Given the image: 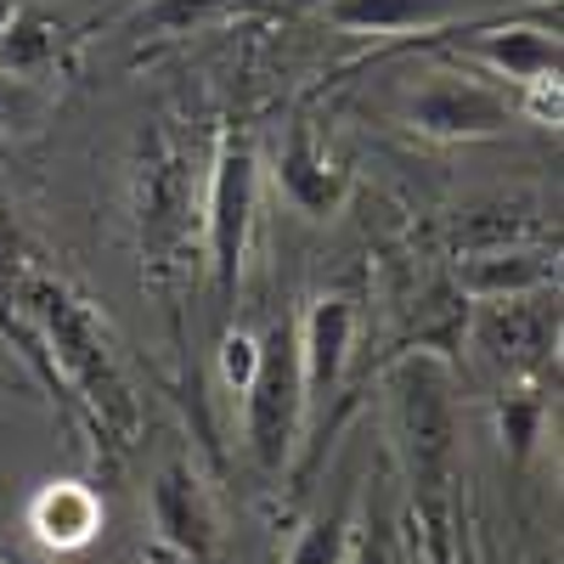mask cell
I'll use <instances>...</instances> for the list:
<instances>
[{
    "mask_svg": "<svg viewBox=\"0 0 564 564\" xmlns=\"http://www.w3.org/2000/svg\"><path fill=\"white\" fill-rule=\"evenodd\" d=\"M491 7L497 0H322V18L345 34H412L463 23Z\"/></svg>",
    "mask_w": 564,
    "mask_h": 564,
    "instance_id": "8",
    "label": "cell"
},
{
    "mask_svg": "<svg viewBox=\"0 0 564 564\" xmlns=\"http://www.w3.org/2000/svg\"><path fill=\"white\" fill-rule=\"evenodd\" d=\"M226 7V0H148L135 18L141 34H153V40H170V34H186V29H198L204 18H215Z\"/></svg>",
    "mask_w": 564,
    "mask_h": 564,
    "instance_id": "15",
    "label": "cell"
},
{
    "mask_svg": "<svg viewBox=\"0 0 564 564\" xmlns=\"http://www.w3.org/2000/svg\"><path fill=\"white\" fill-rule=\"evenodd\" d=\"M558 276V260L547 249H520V243H497L475 249L457 265V282L468 300H513V294H547Z\"/></svg>",
    "mask_w": 564,
    "mask_h": 564,
    "instance_id": "10",
    "label": "cell"
},
{
    "mask_svg": "<svg viewBox=\"0 0 564 564\" xmlns=\"http://www.w3.org/2000/svg\"><path fill=\"white\" fill-rule=\"evenodd\" d=\"M390 435L406 463V480L435 491L457 452V401H452V361L435 350H412L390 367Z\"/></svg>",
    "mask_w": 564,
    "mask_h": 564,
    "instance_id": "1",
    "label": "cell"
},
{
    "mask_svg": "<svg viewBox=\"0 0 564 564\" xmlns=\"http://www.w3.org/2000/svg\"><path fill=\"white\" fill-rule=\"evenodd\" d=\"M29 531L40 536V547H57V553H79L97 542L102 531V497L90 491L85 480H52L40 486L29 502Z\"/></svg>",
    "mask_w": 564,
    "mask_h": 564,
    "instance_id": "11",
    "label": "cell"
},
{
    "mask_svg": "<svg viewBox=\"0 0 564 564\" xmlns=\"http://www.w3.org/2000/svg\"><path fill=\"white\" fill-rule=\"evenodd\" d=\"M254 209H260V164H254V141L231 130L215 153V175H209V215H204V254H209V276L220 305H231L243 282V260H249V238H254Z\"/></svg>",
    "mask_w": 564,
    "mask_h": 564,
    "instance_id": "3",
    "label": "cell"
},
{
    "mask_svg": "<svg viewBox=\"0 0 564 564\" xmlns=\"http://www.w3.org/2000/svg\"><path fill=\"white\" fill-rule=\"evenodd\" d=\"M52 52H57V34L45 29L40 18L12 12L7 23H0V68H12V74H34Z\"/></svg>",
    "mask_w": 564,
    "mask_h": 564,
    "instance_id": "13",
    "label": "cell"
},
{
    "mask_svg": "<svg viewBox=\"0 0 564 564\" xmlns=\"http://www.w3.org/2000/svg\"><path fill=\"white\" fill-rule=\"evenodd\" d=\"M350 558V520L334 508V513H316V520L294 536L289 547V564H345Z\"/></svg>",
    "mask_w": 564,
    "mask_h": 564,
    "instance_id": "14",
    "label": "cell"
},
{
    "mask_svg": "<svg viewBox=\"0 0 564 564\" xmlns=\"http://www.w3.org/2000/svg\"><path fill=\"white\" fill-rule=\"evenodd\" d=\"M276 186H282V198H289L300 215H311V220H327L350 193L345 170L316 148L311 130H294L289 148L276 153Z\"/></svg>",
    "mask_w": 564,
    "mask_h": 564,
    "instance_id": "12",
    "label": "cell"
},
{
    "mask_svg": "<svg viewBox=\"0 0 564 564\" xmlns=\"http://www.w3.org/2000/svg\"><path fill=\"white\" fill-rule=\"evenodd\" d=\"M260 361V334H249V327H231V334L220 339V379L226 390H243L249 372Z\"/></svg>",
    "mask_w": 564,
    "mask_h": 564,
    "instance_id": "17",
    "label": "cell"
},
{
    "mask_svg": "<svg viewBox=\"0 0 564 564\" xmlns=\"http://www.w3.org/2000/svg\"><path fill=\"white\" fill-rule=\"evenodd\" d=\"M294 350H300V384H305V423L334 401L350 350H356V305L345 294H322L300 327H294Z\"/></svg>",
    "mask_w": 564,
    "mask_h": 564,
    "instance_id": "5",
    "label": "cell"
},
{
    "mask_svg": "<svg viewBox=\"0 0 564 564\" xmlns=\"http://www.w3.org/2000/svg\"><path fill=\"white\" fill-rule=\"evenodd\" d=\"M406 124L435 141H480L513 124V102H508V90L480 85L468 74H430L406 97Z\"/></svg>",
    "mask_w": 564,
    "mask_h": 564,
    "instance_id": "4",
    "label": "cell"
},
{
    "mask_svg": "<svg viewBox=\"0 0 564 564\" xmlns=\"http://www.w3.org/2000/svg\"><path fill=\"white\" fill-rule=\"evenodd\" d=\"M153 531L164 547H175L181 558H209L215 553V536H220V520H215V502H209V486L198 480L193 463H164L153 475Z\"/></svg>",
    "mask_w": 564,
    "mask_h": 564,
    "instance_id": "7",
    "label": "cell"
},
{
    "mask_svg": "<svg viewBox=\"0 0 564 564\" xmlns=\"http://www.w3.org/2000/svg\"><path fill=\"white\" fill-rule=\"evenodd\" d=\"M29 113H34V90H29V79L12 74V68H0V130L29 124Z\"/></svg>",
    "mask_w": 564,
    "mask_h": 564,
    "instance_id": "18",
    "label": "cell"
},
{
    "mask_svg": "<svg viewBox=\"0 0 564 564\" xmlns=\"http://www.w3.org/2000/svg\"><path fill=\"white\" fill-rule=\"evenodd\" d=\"M468 57L486 63L497 79L531 90V85L558 79V29H547V23H497V29L468 34Z\"/></svg>",
    "mask_w": 564,
    "mask_h": 564,
    "instance_id": "9",
    "label": "cell"
},
{
    "mask_svg": "<svg viewBox=\"0 0 564 564\" xmlns=\"http://www.w3.org/2000/svg\"><path fill=\"white\" fill-rule=\"evenodd\" d=\"M475 345H480L502 372H525V367L547 361V350L558 345V305L547 311V300H542V294L480 300Z\"/></svg>",
    "mask_w": 564,
    "mask_h": 564,
    "instance_id": "6",
    "label": "cell"
},
{
    "mask_svg": "<svg viewBox=\"0 0 564 564\" xmlns=\"http://www.w3.org/2000/svg\"><path fill=\"white\" fill-rule=\"evenodd\" d=\"M238 395H243V441H249L254 463L265 475H282L305 435V384H300L294 322H271L260 334V361Z\"/></svg>",
    "mask_w": 564,
    "mask_h": 564,
    "instance_id": "2",
    "label": "cell"
},
{
    "mask_svg": "<svg viewBox=\"0 0 564 564\" xmlns=\"http://www.w3.org/2000/svg\"><path fill=\"white\" fill-rule=\"evenodd\" d=\"M356 564H390V558H384V547H379V542H361Z\"/></svg>",
    "mask_w": 564,
    "mask_h": 564,
    "instance_id": "19",
    "label": "cell"
},
{
    "mask_svg": "<svg viewBox=\"0 0 564 564\" xmlns=\"http://www.w3.org/2000/svg\"><path fill=\"white\" fill-rule=\"evenodd\" d=\"M497 435H502V446H508L513 457H531V446H536V435H542V401H536L531 390L502 395V406H497Z\"/></svg>",
    "mask_w": 564,
    "mask_h": 564,
    "instance_id": "16",
    "label": "cell"
},
{
    "mask_svg": "<svg viewBox=\"0 0 564 564\" xmlns=\"http://www.w3.org/2000/svg\"><path fill=\"white\" fill-rule=\"evenodd\" d=\"M7 18H12V7H7V0H0V23H7Z\"/></svg>",
    "mask_w": 564,
    "mask_h": 564,
    "instance_id": "21",
    "label": "cell"
},
{
    "mask_svg": "<svg viewBox=\"0 0 564 564\" xmlns=\"http://www.w3.org/2000/svg\"><path fill=\"white\" fill-rule=\"evenodd\" d=\"M0 564H40V558H29V553H7V558H0Z\"/></svg>",
    "mask_w": 564,
    "mask_h": 564,
    "instance_id": "20",
    "label": "cell"
}]
</instances>
